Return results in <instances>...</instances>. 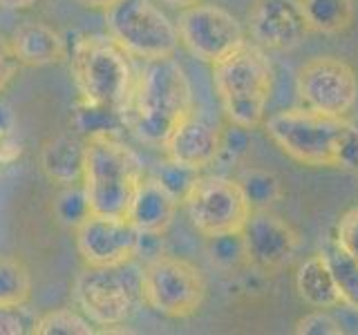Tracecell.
<instances>
[{
  "instance_id": "cell-1",
  "label": "cell",
  "mask_w": 358,
  "mask_h": 335,
  "mask_svg": "<svg viewBox=\"0 0 358 335\" xmlns=\"http://www.w3.org/2000/svg\"><path fill=\"white\" fill-rule=\"evenodd\" d=\"M193 107V89L184 67L168 56L145 61L139 76H134L123 121L139 141L152 148H164Z\"/></svg>"
},
{
  "instance_id": "cell-2",
  "label": "cell",
  "mask_w": 358,
  "mask_h": 335,
  "mask_svg": "<svg viewBox=\"0 0 358 335\" xmlns=\"http://www.w3.org/2000/svg\"><path fill=\"white\" fill-rule=\"evenodd\" d=\"M143 179V168L117 132H96L85 139L83 188L90 210L126 217L130 201Z\"/></svg>"
},
{
  "instance_id": "cell-3",
  "label": "cell",
  "mask_w": 358,
  "mask_h": 335,
  "mask_svg": "<svg viewBox=\"0 0 358 335\" xmlns=\"http://www.w3.org/2000/svg\"><path fill=\"white\" fill-rule=\"evenodd\" d=\"M213 83L229 123L253 130L264 121L273 72L260 45L246 40L242 47L213 65Z\"/></svg>"
},
{
  "instance_id": "cell-4",
  "label": "cell",
  "mask_w": 358,
  "mask_h": 335,
  "mask_svg": "<svg viewBox=\"0 0 358 335\" xmlns=\"http://www.w3.org/2000/svg\"><path fill=\"white\" fill-rule=\"evenodd\" d=\"M72 74L83 103L108 107L123 117L132 94L130 54L115 38L83 36L72 50Z\"/></svg>"
},
{
  "instance_id": "cell-5",
  "label": "cell",
  "mask_w": 358,
  "mask_h": 335,
  "mask_svg": "<svg viewBox=\"0 0 358 335\" xmlns=\"http://www.w3.org/2000/svg\"><path fill=\"white\" fill-rule=\"evenodd\" d=\"M345 117H329L311 107L280 110L264 121L266 137L289 159L309 168H336Z\"/></svg>"
},
{
  "instance_id": "cell-6",
  "label": "cell",
  "mask_w": 358,
  "mask_h": 335,
  "mask_svg": "<svg viewBox=\"0 0 358 335\" xmlns=\"http://www.w3.org/2000/svg\"><path fill=\"white\" fill-rule=\"evenodd\" d=\"M74 299L83 315L99 327H121L143 304L141 268L85 266L74 282Z\"/></svg>"
},
{
  "instance_id": "cell-7",
  "label": "cell",
  "mask_w": 358,
  "mask_h": 335,
  "mask_svg": "<svg viewBox=\"0 0 358 335\" xmlns=\"http://www.w3.org/2000/svg\"><path fill=\"white\" fill-rule=\"evenodd\" d=\"M143 302L155 313L173 320L193 318L204 306L206 279L199 268L184 257L157 253L141 268Z\"/></svg>"
},
{
  "instance_id": "cell-8",
  "label": "cell",
  "mask_w": 358,
  "mask_h": 335,
  "mask_svg": "<svg viewBox=\"0 0 358 335\" xmlns=\"http://www.w3.org/2000/svg\"><path fill=\"white\" fill-rule=\"evenodd\" d=\"M106 18L110 36L130 56L157 61L175 56L179 47L177 25L150 0H119Z\"/></svg>"
},
{
  "instance_id": "cell-9",
  "label": "cell",
  "mask_w": 358,
  "mask_h": 335,
  "mask_svg": "<svg viewBox=\"0 0 358 335\" xmlns=\"http://www.w3.org/2000/svg\"><path fill=\"white\" fill-rule=\"evenodd\" d=\"M182 204L193 228L206 239L242 234L253 212L240 181L217 174L197 177Z\"/></svg>"
},
{
  "instance_id": "cell-10",
  "label": "cell",
  "mask_w": 358,
  "mask_h": 335,
  "mask_svg": "<svg viewBox=\"0 0 358 335\" xmlns=\"http://www.w3.org/2000/svg\"><path fill=\"white\" fill-rule=\"evenodd\" d=\"M179 43L206 65H215L246 43L240 20L217 5L197 3L177 18Z\"/></svg>"
},
{
  "instance_id": "cell-11",
  "label": "cell",
  "mask_w": 358,
  "mask_h": 335,
  "mask_svg": "<svg viewBox=\"0 0 358 335\" xmlns=\"http://www.w3.org/2000/svg\"><path fill=\"white\" fill-rule=\"evenodd\" d=\"M298 96L316 112L347 117L358 100V76L350 63L336 56H316L298 72Z\"/></svg>"
},
{
  "instance_id": "cell-12",
  "label": "cell",
  "mask_w": 358,
  "mask_h": 335,
  "mask_svg": "<svg viewBox=\"0 0 358 335\" xmlns=\"http://www.w3.org/2000/svg\"><path fill=\"white\" fill-rule=\"evenodd\" d=\"M74 241L85 266H121L139 257L141 232L128 217L90 212L74 228Z\"/></svg>"
},
{
  "instance_id": "cell-13",
  "label": "cell",
  "mask_w": 358,
  "mask_h": 335,
  "mask_svg": "<svg viewBox=\"0 0 358 335\" xmlns=\"http://www.w3.org/2000/svg\"><path fill=\"white\" fill-rule=\"evenodd\" d=\"M246 264L260 273H278L291 264L300 248V234L282 217L253 210L242 230Z\"/></svg>"
},
{
  "instance_id": "cell-14",
  "label": "cell",
  "mask_w": 358,
  "mask_h": 335,
  "mask_svg": "<svg viewBox=\"0 0 358 335\" xmlns=\"http://www.w3.org/2000/svg\"><path fill=\"white\" fill-rule=\"evenodd\" d=\"M249 31L260 47L291 52L302 45L311 29L298 0H255L249 14Z\"/></svg>"
},
{
  "instance_id": "cell-15",
  "label": "cell",
  "mask_w": 358,
  "mask_h": 335,
  "mask_svg": "<svg viewBox=\"0 0 358 335\" xmlns=\"http://www.w3.org/2000/svg\"><path fill=\"white\" fill-rule=\"evenodd\" d=\"M222 132L224 130L215 121H210L204 112L193 107L190 114L171 134V139L166 141L164 152L168 161L199 172L217 161L222 148Z\"/></svg>"
},
{
  "instance_id": "cell-16",
  "label": "cell",
  "mask_w": 358,
  "mask_h": 335,
  "mask_svg": "<svg viewBox=\"0 0 358 335\" xmlns=\"http://www.w3.org/2000/svg\"><path fill=\"white\" fill-rule=\"evenodd\" d=\"M177 208L179 199L159 181V177L143 174L137 193H134L130 201L126 217L141 234H157V237H162L171 228Z\"/></svg>"
},
{
  "instance_id": "cell-17",
  "label": "cell",
  "mask_w": 358,
  "mask_h": 335,
  "mask_svg": "<svg viewBox=\"0 0 358 335\" xmlns=\"http://www.w3.org/2000/svg\"><path fill=\"white\" fill-rule=\"evenodd\" d=\"M20 65L43 67L61 63L67 54L65 38L45 22H25L9 38Z\"/></svg>"
},
{
  "instance_id": "cell-18",
  "label": "cell",
  "mask_w": 358,
  "mask_h": 335,
  "mask_svg": "<svg viewBox=\"0 0 358 335\" xmlns=\"http://www.w3.org/2000/svg\"><path fill=\"white\" fill-rule=\"evenodd\" d=\"M41 168L50 181L59 186H72L83 181L85 168V141L74 134H59L43 145Z\"/></svg>"
},
{
  "instance_id": "cell-19",
  "label": "cell",
  "mask_w": 358,
  "mask_h": 335,
  "mask_svg": "<svg viewBox=\"0 0 358 335\" xmlns=\"http://www.w3.org/2000/svg\"><path fill=\"white\" fill-rule=\"evenodd\" d=\"M296 290L300 299L313 308H331L343 304L327 253H316L300 264L296 273Z\"/></svg>"
},
{
  "instance_id": "cell-20",
  "label": "cell",
  "mask_w": 358,
  "mask_h": 335,
  "mask_svg": "<svg viewBox=\"0 0 358 335\" xmlns=\"http://www.w3.org/2000/svg\"><path fill=\"white\" fill-rule=\"evenodd\" d=\"M307 25L318 34H341L354 22V0H298Z\"/></svg>"
},
{
  "instance_id": "cell-21",
  "label": "cell",
  "mask_w": 358,
  "mask_h": 335,
  "mask_svg": "<svg viewBox=\"0 0 358 335\" xmlns=\"http://www.w3.org/2000/svg\"><path fill=\"white\" fill-rule=\"evenodd\" d=\"M31 297V275L18 257L0 255V306H20Z\"/></svg>"
},
{
  "instance_id": "cell-22",
  "label": "cell",
  "mask_w": 358,
  "mask_h": 335,
  "mask_svg": "<svg viewBox=\"0 0 358 335\" xmlns=\"http://www.w3.org/2000/svg\"><path fill=\"white\" fill-rule=\"evenodd\" d=\"M238 181L253 210H264L282 199V181L278 179V174L268 170L251 168V170H246Z\"/></svg>"
},
{
  "instance_id": "cell-23",
  "label": "cell",
  "mask_w": 358,
  "mask_h": 335,
  "mask_svg": "<svg viewBox=\"0 0 358 335\" xmlns=\"http://www.w3.org/2000/svg\"><path fill=\"white\" fill-rule=\"evenodd\" d=\"M92 322L83 313H76L72 308H59L45 313L36 320L34 335H92Z\"/></svg>"
},
{
  "instance_id": "cell-24",
  "label": "cell",
  "mask_w": 358,
  "mask_h": 335,
  "mask_svg": "<svg viewBox=\"0 0 358 335\" xmlns=\"http://www.w3.org/2000/svg\"><path fill=\"white\" fill-rule=\"evenodd\" d=\"M327 257L336 275V282H338L343 304L350 306L352 311H358V260L341 251L338 246H334V251H329Z\"/></svg>"
},
{
  "instance_id": "cell-25",
  "label": "cell",
  "mask_w": 358,
  "mask_h": 335,
  "mask_svg": "<svg viewBox=\"0 0 358 335\" xmlns=\"http://www.w3.org/2000/svg\"><path fill=\"white\" fill-rule=\"evenodd\" d=\"M54 212H56V217H59L61 223L76 228L78 223L92 212L90 210V201H87L83 184L63 186V193L56 197Z\"/></svg>"
},
{
  "instance_id": "cell-26",
  "label": "cell",
  "mask_w": 358,
  "mask_h": 335,
  "mask_svg": "<svg viewBox=\"0 0 358 335\" xmlns=\"http://www.w3.org/2000/svg\"><path fill=\"white\" fill-rule=\"evenodd\" d=\"M210 241H213V246H210L213 262H215L217 266L233 268L240 262H246L242 234H222V237H213Z\"/></svg>"
},
{
  "instance_id": "cell-27",
  "label": "cell",
  "mask_w": 358,
  "mask_h": 335,
  "mask_svg": "<svg viewBox=\"0 0 358 335\" xmlns=\"http://www.w3.org/2000/svg\"><path fill=\"white\" fill-rule=\"evenodd\" d=\"M36 329V318L31 311L20 306H0V335H25Z\"/></svg>"
},
{
  "instance_id": "cell-28",
  "label": "cell",
  "mask_w": 358,
  "mask_h": 335,
  "mask_svg": "<svg viewBox=\"0 0 358 335\" xmlns=\"http://www.w3.org/2000/svg\"><path fill=\"white\" fill-rule=\"evenodd\" d=\"M195 179H197V170H190V168L173 163V161H166V165L159 172V181L179 199V204L184 201V197L190 190V186H193Z\"/></svg>"
},
{
  "instance_id": "cell-29",
  "label": "cell",
  "mask_w": 358,
  "mask_h": 335,
  "mask_svg": "<svg viewBox=\"0 0 358 335\" xmlns=\"http://www.w3.org/2000/svg\"><path fill=\"white\" fill-rule=\"evenodd\" d=\"M296 333L298 335H343L345 329L327 311L318 308L296 322Z\"/></svg>"
},
{
  "instance_id": "cell-30",
  "label": "cell",
  "mask_w": 358,
  "mask_h": 335,
  "mask_svg": "<svg viewBox=\"0 0 358 335\" xmlns=\"http://www.w3.org/2000/svg\"><path fill=\"white\" fill-rule=\"evenodd\" d=\"M336 246L358 260V206L347 210L336 223Z\"/></svg>"
},
{
  "instance_id": "cell-31",
  "label": "cell",
  "mask_w": 358,
  "mask_h": 335,
  "mask_svg": "<svg viewBox=\"0 0 358 335\" xmlns=\"http://www.w3.org/2000/svg\"><path fill=\"white\" fill-rule=\"evenodd\" d=\"M336 168H341V170H347L358 177V126H354L350 121H347V126L343 130Z\"/></svg>"
},
{
  "instance_id": "cell-32",
  "label": "cell",
  "mask_w": 358,
  "mask_h": 335,
  "mask_svg": "<svg viewBox=\"0 0 358 335\" xmlns=\"http://www.w3.org/2000/svg\"><path fill=\"white\" fill-rule=\"evenodd\" d=\"M18 59L14 50H11V43L7 38L0 36V92L14 81V76L18 72Z\"/></svg>"
},
{
  "instance_id": "cell-33",
  "label": "cell",
  "mask_w": 358,
  "mask_h": 335,
  "mask_svg": "<svg viewBox=\"0 0 358 335\" xmlns=\"http://www.w3.org/2000/svg\"><path fill=\"white\" fill-rule=\"evenodd\" d=\"M78 5H83L85 9H94V11H108L115 7L119 0H76Z\"/></svg>"
},
{
  "instance_id": "cell-34",
  "label": "cell",
  "mask_w": 358,
  "mask_h": 335,
  "mask_svg": "<svg viewBox=\"0 0 358 335\" xmlns=\"http://www.w3.org/2000/svg\"><path fill=\"white\" fill-rule=\"evenodd\" d=\"M38 3H41V0H0V7L16 9V11H25V9L36 7Z\"/></svg>"
},
{
  "instance_id": "cell-35",
  "label": "cell",
  "mask_w": 358,
  "mask_h": 335,
  "mask_svg": "<svg viewBox=\"0 0 358 335\" xmlns=\"http://www.w3.org/2000/svg\"><path fill=\"white\" fill-rule=\"evenodd\" d=\"M162 3L171 5V7H177V9H186V7H193V5L201 3V0H162Z\"/></svg>"
}]
</instances>
